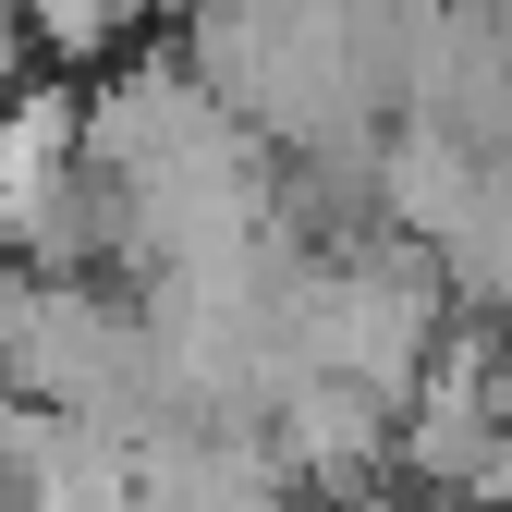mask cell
<instances>
[{"instance_id": "1", "label": "cell", "mask_w": 512, "mask_h": 512, "mask_svg": "<svg viewBox=\"0 0 512 512\" xmlns=\"http://www.w3.org/2000/svg\"><path fill=\"white\" fill-rule=\"evenodd\" d=\"M13 13H25V37L49 61H110V49H135V25L159 0H13Z\"/></svg>"}]
</instances>
